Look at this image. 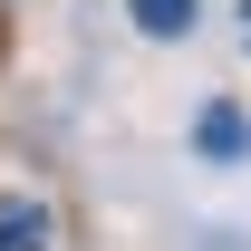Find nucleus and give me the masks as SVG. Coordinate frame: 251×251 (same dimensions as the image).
Instances as JSON below:
<instances>
[{"mask_svg":"<svg viewBox=\"0 0 251 251\" xmlns=\"http://www.w3.org/2000/svg\"><path fill=\"white\" fill-rule=\"evenodd\" d=\"M193 145H203L213 164H242V155H251V116L232 106V97H213V106L193 116Z\"/></svg>","mask_w":251,"mask_h":251,"instance_id":"1","label":"nucleus"},{"mask_svg":"<svg viewBox=\"0 0 251 251\" xmlns=\"http://www.w3.org/2000/svg\"><path fill=\"white\" fill-rule=\"evenodd\" d=\"M126 10H135V29H145V39H184L193 20H203V0H126Z\"/></svg>","mask_w":251,"mask_h":251,"instance_id":"2","label":"nucleus"},{"mask_svg":"<svg viewBox=\"0 0 251 251\" xmlns=\"http://www.w3.org/2000/svg\"><path fill=\"white\" fill-rule=\"evenodd\" d=\"M49 242V213L39 203H0V251H39Z\"/></svg>","mask_w":251,"mask_h":251,"instance_id":"3","label":"nucleus"}]
</instances>
